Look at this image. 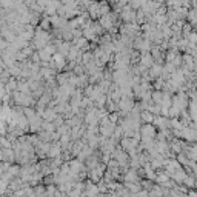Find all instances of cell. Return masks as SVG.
Returning <instances> with one entry per match:
<instances>
[{
	"mask_svg": "<svg viewBox=\"0 0 197 197\" xmlns=\"http://www.w3.org/2000/svg\"><path fill=\"white\" fill-rule=\"evenodd\" d=\"M183 183H186L188 186H195V182H194V177H185Z\"/></svg>",
	"mask_w": 197,
	"mask_h": 197,
	"instance_id": "1",
	"label": "cell"
},
{
	"mask_svg": "<svg viewBox=\"0 0 197 197\" xmlns=\"http://www.w3.org/2000/svg\"><path fill=\"white\" fill-rule=\"evenodd\" d=\"M154 100H156L157 103L162 102V94H160V92H156V94H154Z\"/></svg>",
	"mask_w": 197,
	"mask_h": 197,
	"instance_id": "2",
	"label": "cell"
},
{
	"mask_svg": "<svg viewBox=\"0 0 197 197\" xmlns=\"http://www.w3.org/2000/svg\"><path fill=\"white\" fill-rule=\"evenodd\" d=\"M192 5H194V9H197V2L195 0H192Z\"/></svg>",
	"mask_w": 197,
	"mask_h": 197,
	"instance_id": "3",
	"label": "cell"
},
{
	"mask_svg": "<svg viewBox=\"0 0 197 197\" xmlns=\"http://www.w3.org/2000/svg\"><path fill=\"white\" fill-rule=\"evenodd\" d=\"M192 25H194V26H195V31H197V22H195V23H192Z\"/></svg>",
	"mask_w": 197,
	"mask_h": 197,
	"instance_id": "4",
	"label": "cell"
}]
</instances>
